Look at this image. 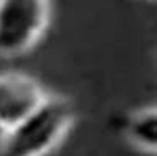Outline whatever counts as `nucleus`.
Segmentation results:
<instances>
[{
  "mask_svg": "<svg viewBox=\"0 0 157 156\" xmlns=\"http://www.w3.org/2000/svg\"><path fill=\"white\" fill-rule=\"evenodd\" d=\"M73 105L63 96L48 95L36 110L2 134V156H46L70 133Z\"/></svg>",
  "mask_w": 157,
  "mask_h": 156,
  "instance_id": "nucleus-1",
  "label": "nucleus"
},
{
  "mask_svg": "<svg viewBox=\"0 0 157 156\" xmlns=\"http://www.w3.org/2000/svg\"><path fill=\"white\" fill-rule=\"evenodd\" d=\"M50 15L52 0H0V57L30 52L48 28Z\"/></svg>",
  "mask_w": 157,
  "mask_h": 156,
  "instance_id": "nucleus-2",
  "label": "nucleus"
},
{
  "mask_svg": "<svg viewBox=\"0 0 157 156\" xmlns=\"http://www.w3.org/2000/svg\"><path fill=\"white\" fill-rule=\"evenodd\" d=\"M50 93L40 82L23 71L0 73V130L3 133L36 110Z\"/></svg>",
  "mask_w": 157,
  "mask_h": 156,
  "instance_id": "nucleus-3",
  "label": "nucleus"
},
{
  "mask_svg": "<svg viewBox=\"0 0 157 156\" xmlns=\"http://www.w3.org/2000/svg\"><path fill=\"white\" fill-rule=\"evenodd\" d=\"M124 133L134 148L154 154L157 151V108L151 105L132 111L126 120Z\"/></svg>",
  "mask_w": 157,
  "mask_h": 156,
  "instance_id": "nucleus-4",
  "label": "nucleus"
},
{
  "mask_svg": "<svg viewBox=\"0 0 157 156\" xmlns=\"http://www.w3.org/2000/svg\"><path fill=\"white\" fill-rule=\"evenodd\" d=\"M2 134H3V131H2V130H0V140H2Z\"/></svg>",
  "mask_w": 157,
  "mask_h": 156,
  "instance_id": "nucleus-5",
  "label": "nucleus"
}]
</instances>
